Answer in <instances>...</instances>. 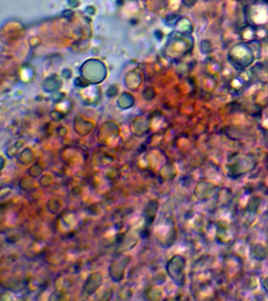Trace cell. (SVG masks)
Wrapping results in <instances>:
<instances>
[{
  "label": "cell",
  "mask_w": 268,
  "mask_h": 301,
  "mask_svg": "<svg viewBox=\"0 0 268 301\" xmlns=\"http://www.w3.org/2000/svg\"><path fill=\"white\" fill-rule=\"evenodd\" d=\"M61 207H62V204L58 199H51L49 201L48 204H47L49 212L52 213L53 214H57L61 209Z\"/></svg>",
  "instance_id": "obj_4"
},
{
  "label": "cell",
  "mask_w": 268,
  "mask_h": 301,
  "mask_svg": "<svg viewBox=\"0 0 268 301\" xmlns=\"http://www.w3.org/2000/svg\"><path fill=\"white\" fill-rule=\"evenodd\" d=\"M103 275L99 272H95L88 276L84 283L83 290L88 295H92L97 292L103 283Z\"/></svg>",
  "instance_id": "obj_2"
},
{
  "label": "cell",
  "mask_w": 268,
  "mask_h": 301,
  "mask_svg": "<svg viewBox=\"0 0 268 301\" xmlns=\"http://www.w3.org/2000/svg\"><path fill=\"white\" fill-rule=\"evenodd\" d=\"M43 168L39 165H34L31 169L28 170V174L32 177H38L39 175L43 173Z\"/></svg>",
  "instance_id": "obj_5"
},
{
  "label": "cell",
  "mask_w": 268,
  "mask_h": 301,
  "mask_svg": "<svg viewBox=\"0 0 268 301\" xmlns=\"http://www.w3.org/2000/svg\"><path fill=\"white\" fill-rule=\"evenodd\" d=\"M158 209V203L155 200L149 201V203L145 206L144 209L143 216L145 219V229H144L142 233L145 234L148 233V228L154 221L156 218V211Z\"/></svg>",
  "instance_id": "obj_3"
},
{
  "label": "cell",
  "mask_w": 268,
  "mask_h": 301,
  "mask_svg": "<svg viewBox=\"0 0 268 301\" xmlns=\"http://www.w3.org/2000/svg\"><path fill=\"white\" fill-rule=\"evenodd\" d=\"M131 262L130 256H119L116 257L110 265V278L115 283H120L125 276V269L127 268L129 263Z\"/></svg>",
  "instance_id": "obj_1"
},
{
  "label": "cell",
  "mask_w": 268,
  "mask_h": 301,
  "mask_svg": "<svg viewBox=\"0 0 268 301\" xmlns=\"http://www.w3.org/2000/svg\"><path fill=\"white\" fill-rule=\"evenodd\" d=\"M51 177L49 176V175H44L43 177H41V179L39 180V182H42V181H45L43 184H41L42 187H47L50 185V183H51Z\"/></svg>",
  "instance_id": "obj_6"
}]
</instances>
